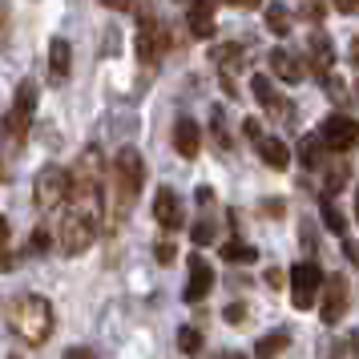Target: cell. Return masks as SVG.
<instances>
[{
	"label": "cell",
	"mask_w": 359,
	"mask_h": 359,
	"mask_svg": "<svg viewBox=\"0 0 359 359\" xmlns=\"http://www.w3.org/2000/svg\"><path fill=\"white\" fill-rule=\"evenodd\" d=\"M266 29L275 36H287L291 33V8L287 4H266Z\"/></svg>",
	"instance_id": "cell-22"
},
{
	"label": "cell",
	"mask_w": 359,
	"mask_h": 359,
	"mask_svg": "<svg viewBox=\"0 0 359 359\" xmlns=\"http://www.w3.org/2000/svg\"><path fill=\"white\" fill-rule=\"evenodd\" d=\"M255 146H259V158L271 165V170H287V165H291V149H287V142H278V137H259Z\"/></svg>",
	"instance_id": "cell-16"
},
{
	"label": "cell",
	"mask_w": 359,
	"mask_h": 359,
	"mask_svg": "<svg viewBox=\"0 0 359 359\" xmlns=\"http://www.w3.org/2000/svg\"><path fill=\"white\" fill-rule=\"evenodd\" d=\"M186 25H190V33L194 36H214V4L210 0H190Z\"/></svg>",
	"instance_id": "cell-15"
},
{
	"label": "cell",
	"mask_w": 359,
	"mask_h": 359,
	"mask_svg": "<svg viewBox=\"0 0 359 359\" xmlns=\"http://www.w3.org/2000/svg\"><path fill=\"white\" fill-rule=\"evenodd\" d=\"M266 283H271V287H283V271H275V266H271V271H266Z\"/></svg>",
	"instance_id": "cell-37"
},
{
	"label": "cell",
	"mask_w": 359,
	"mask_h": 359,
	"mask_svg": "<svg viewBox=\"0 0 359 359\" xmlns=\"http://www.w3.org/2000/svg\"><path fill=\"white\" fill-rule=\"evenodd\" d=\"M335 8H339V13H347V17H351V13H359V0H335Z\"/></svg>",
	"instance_id": "cell-36"
},
{
	"label": "cell",
	"mask_w": 359,
	"mask_h": 359,
	"mask_svg": "<svg viewBox=\"0 0 359 359\" xmlns=\"http://www.w3.org/2000/svg\"><path fill=\"white\" fill-rule=\"evenodd\" d=\"M97 238V222L93 218H85L77 210H65L61 214V230H57V246H61V255H85L89 246Z\"/></svg>",
	"instance_id": "cell-4"
},
{
	"label": "cell",
	"mask_w": 359,
	"mask_h": 359,
	"mask_svg": "<svg viewBox=\"0 0 359 359\" xmlns=\"http://www.w3.org/2000/svg\"><path fill=\"white\" fill-rule=\"evenodd\" d=\"M347 165H335V170H327V194H335V190H343L347 186Z\"/></svg>",
	"instance_id": "cell-27"
},
{
	"label": "cell",
	"mask_w": 359,
	"mask_h": 359,
	"mask_svg": "<svg viewBox=\"0 0 359 359\" xmlns=\"http://www.w3.org/2000/svg\"><path fill=\"white\" fill-rule=\"evenodd\" d=\"M65 359H97V355H93L89 347H69V351H65Z\"/></svg>",
	"instance_id": "cell-34"
},
{
	"label": "cell",
	"mask_w": 359,
	"mask_h": 359,
	"mask_svg": "<svg viewBox=\"0 0 359 359\" xmlns=\"http://www.w3.org/2000/svg\"><path fill=\"white\" fill-rule=\"evenodd\" d=\"M311 57H315V73H319V81H323L327 69L335 65V49H331V36H323V33L311 36Z\"/></svg>",
	"instance_id": "cell-18"
},
{
	"label": "cell",
	"mask_w": 359,
	"mask_h": 359,
	"mask_svg": "<svg viewBox=\"0 0 359 359\" xmlns=\"http://www.w3.org/2000/svg\"><path fill=\"white\" fill-rule=\"evenodd\" d=\"M266 65H271V73H275L278 81L287 85H299L303 77H307V69H303V61L294 57L291 49H271V57H266Z\"/></svg>",
	"instance_id": "cell-12"
},
{
	"label": "cell",
	"mask_w": 359,
	"mask_h": 359,
	"mask_svg": "<svg viewBox=\"0 0 359 359\" xmlns=\"http://www.w3.org/2000/svg\"><path fill=\"white\" fill-rule=\"evenodd\" d=\"M243 319H246L243 303H230V307H226V323H243Z\"/></svg>",
	"instance_id": "cell-32"
},
{
	"label": "cell",
	"mask_w": 359,
	"mask_h": 359,
	"mask_svg": "<svg viewBox=\"0 0 359 359\" xmlns=\"http://www.w3.org/2000/svg\"><path fill=\"white\" fill-rule=\"evenodd\" d=\"M319 137H323L327 149H335V154H347V149L359 146V121L347 114H331L323 117V126H319Z\"/></svg>",
	"instance_id": "cell-6"
},
{
	"label": "cell",
	"mask_w": 359,
	"mask_h": 359,
	"mask_svg": "<svg viewBox=\"0 0 359 359\" xmlns=\"http://www.w3.org/2000/svg\"><path fill=\"white\" fill-rule=\"evenodd\" d=\"M319 214H323V226L331 230V234H339V238L347 234V218H343V210L335 206V202H331V194L319 202Z\"/></svg>",
	"instance_id": "cell-21"
},
{
	"label": "cell",
	"mask_w": 359,
	"mask_h": 359,
	"mask_svg": "<svg viewBox=\"0 0 359 359\" xmlns=\"http://www.w3.org/2000/svg\"><path fill=\"white\" fill-rule=\"evenodd\" d=\"M210 133H214V146L218 149H230V133H226V121H222V109L218 105L210 109Z\"/></svg>",
	"instance_id": "cell-25"
},
{
	"label": "cell",
	"mask_w": 359,
	"mask_h": 359,
	"mask_svg": "<svg viewBox=\"0 0 359 359\" xmlns=\"http://www.w3.org/2000/svg\"><path fill=\"white\" fill-rule=\"evenodd\" d=\"M190 238H194L198 246H206V243H214V222H210V218H202V222H198V226L190 230Z\"/></svg>",
	"instance_id": "cell-28"
},
{
	"label": "cell",
	"mask_w": 359,
	"mask_h": 359,
	"mask_svg": "<svg viewBox=\"0 0 359 359\" xmlns=\"http://www.w3.org/2000/svg\"><path fill=\"white\" fill-rule=\"evenodd\" d=\"M347 343H351V355L359 359V331H355V335H347Z\"/></svg>",
	"instance_id": "cell-42"
},
{
	"label": "cell",
	"mask_w": 359,
	"mask_h": 359,
	"mask_svg": "<svg viewBox=\"0 0 359 359\" xmlns=\"http://www.w3.org/2000/svg\"><path fill=\"white\" fill-rule=\"evenodd\" d=\"M53 307L45 294H20L17 307H13V331H17L20 339H29L36 347V343H45L53 335Z\"/></svg>",
	"instance_id": "cell-1"
},
{
	"label": "cell",
	"mask_w": 359,
	"mask_h": 359,
	"mask_svg": "<svg viewBox=\"0 0 359 359\" xmlns=\"http://www.w3.org/2000/svg\"><path fill=\"white\" fill-rule=\"evenodd\" d=\"M222 359H246V355H238V351H234V355H222Z\"/></svg>",
	"instance_id": "cell-45"
},
{
	"label": "cell",
	"mask_w": 359,
	"mask_h": 359,
	"mask_svg": "<svg viewBox=\"0 0 359 359\" xmlns=\"http://www.w3.org/2000/svg\"><path fill=\"white\" fill-rule=\"evenodd\" d=\"M210 287H214V266L202 255H194L190 259V278H186V303H202L206 294H210Z\"/></svg>",
	"instance_id": "cell-11"
},
{
	"label": "cell",
	"mask_w": 359,
	"mask_h": 359,
	"mask_svg": "<svg viewBox=\"0 0 359 359\" xmlns=\"http://www.w3.org/2000/svg\"><path fill=\"white\" fill-rule=\"evenodd\" d=\"M327 158V146H323V137L319 133H307L303 142H299V162L307 165V170H319Z\"/></svg>",
	"instance_id": "cell-19"
},
{
	"label": "cell",
	"mask_w": 359,
	"mask_h": 359,
	"mask_svg": "<svg viewBox=\"0 0 359 359\" xmlns=\"http://www.w3.org/2000/svg\"><path fill=\"white\" fill-rule=\"evenodd\" d=\"M4 33H8V4L0 0V45H4Z\"/></svg>",
	"instance_id": "cell-35"
},
{
	"label": "cell",
	"mask_w": 359,
	"mask_h": 359,
	"mask_svg": "<svg viewBox=\"0 0 359 359\" xmlns=\"http://www.w3.org/2000/svg\"><path fill=\"white\" fill-rule=\"evenodd\" d=\"M210 61L214 65H222V69H234L238 61H243V45H214Z\"/></svg>",
	"instance_id": "cell-23"
},
{
	"label": "cell",
	"mask_w": 359,
	"mask_h": 359,
	"mask_svg": "<svg viewBox=\"0 0 359 359\" xmlns=\"http://www.w3.org/2000/svg\"><path fill=\"white\" fill-rule=\"evenodd\" d=\"M230 4H234V8H259L262 0H230Z\"/></svg>",
	"instance_id": "cell-40"
},
{
	"label": "cell",
	"mask_w": 359,
	"mask_h": 359,
	"mask_svg": "<svg viewBox=\"0 0 359 359\" xmlns=\"http://www.w3.org/2000/svg\"><path fill=\"white\" fill-rule=\"evenodd\" d=\"M262 210L271 214V218H278V214H283V202H266V206H262Z\"/></svg>",
	"instance_id": "cell-39"
},
{
	"label": "cell",
	"mask_w": 359,
	"mask_h": 359,
	"mask_svg": "<svg viewBox=\"0 0 359 359\" xmlns=\"http://www.w3.org/2000/svg\"><path fill=\"white\" fill-rule=\"evenodd\" d=\"M154 218H158V226L162 230H182V222H186V214H182V198L170 190V186H162L158 194H154Z\"/></svg>",
	"instance_id": "cell-10"
},
{
	"label": "cell",
	"mask_w": 359,
	"mask_h": 359,
	"mask_svg": "<svg viewBox=\"0 0 359 359\" xmlns=\"http://www.w3.org/2000/svg\"><path fill=\"white\" fill-rule=\"evenodd\" d=\"M162 53H165V29H162V20L154 17L149 8H142V17H137V57H142L146 65H154Z\"/></svg>",
	"instance_id": "cell-8"
},
{
	"label": "cell",
	"mask_w": 359,
	"mask_h": 359,
	"mask_svg": "<svg viewBox=\"0 0 359 359\" xmlns=\"http://www.w3.org/2000/svg\"><path fill=\"white\" fill-rule=\"evenodd\" d=\"M287 343H291L287 331H271V335H262V339L255 343V355H259V359H275V355L287 351Z\"/></svg>",
	"instance_id": "cell-20"
},
{
	"label": "cell",
	"mask_w": 359,
	"mask_h": 359,
	"mask_svg": "<svg viewBox=\"0 0 359 359\" xmlns=\"http://www.w3.org/2000/svg\"><path fill=\"white\" fill-rule=\"evenodd\" d=\"M222 259H226V262H255V259H259V250H255V246H246V243H226V246H222Z\"/></svg>",
	"instance_id": "cell-24"
},
{
	"label": "cell",
	"mask_w": 359,
	"mask_h": 359,
	"mask_svg": "<svg viewBox=\"0 0 359 359\" xmlns=\"http://www.w3.org/2000/svg\"><path fill=\"white\" fill-rule=\"evenodd\" d=\"M142 182H146V162L133 146L117 149L114 158V186H117V210L126 214L133 206V198L142 194Z\"/></svg>",
	"instance_id": "cell-2"
},
{
	"label": "cell",
	"mask_w": 359,
	"mask_h": 359,
	"mask_svg": "<svg viewBox=\"0 0 359 359\" xmlns=\"http://www.w3.org/2000/svg\"><path fill=\"white\" fill-rule=\"evenodd\" d=\"M4 246H8V222L0 218V266H8V259H4Z\"/></svg>",
	"instance_id": "cell-33"
},
{
	"label": "cell",
	"mask_w": 359,
	"mask_h": 359,
	"mask_svg": "<svg viewBox=\"0 0 359 359\" xmlns=\"http://www.w3.org/2000/svg\"><path fill=\"white\" fill-rule=\"evenodd\" d=\"M178 347L186 351V355H198V351H202V331H198V327H182L178 331Z\"/></svg>",
	"instance_id": "cell-26"
},
{
	"label": "cell",
	"mask_w": 359,
	"mask_h": 359,
	"mask_svg": "<svg viewBox=\"0 0 359 359\" xmlns=\"http://www.w3.org/2000/svg\"><path fill=\"white\" fill-rule=\"evenodd\" d=\"M347 57H351V65H359V36L351 41V53H347Z\"/></svg>",
	"instance_id": "cell-41"
},
{
	"label": "cell",
	"mask_w": 359,
	"mask_h": 359,
	"mask_svg": "<svg viewBox=\"0 0 359 359\" xmlns=\"http://www.w3.org/2000/svg\"><path fill=\"white\" fill-rule=\"evenodd\" d=\"M347 315V278L343 275H331L323 278V303H319V319L327 327H335Z\"/></svg>",
	"instance_id": "cell-9"
},
{
	"label": "cell",
	"mask_w": 359,
	"mask_h": 359,
	"mask_svg": "<svg viewBox=\"0 0 359 359\" xmlns=\"http://www.w3.org/2000/svg\"><path fill=\"white\" fill-rule=\"evenodd\" d=\"M250 89H255V101H259L262 109H271V114H278V117H287V114H291V109L283 105V97H278V93H275V85L266 81L262 73H259V77H255V81H250Z\"/></svg>",
	"instance_id": "cell-17"
},
{
	"label": "cell",
	"mask_w": 359,
	"mask_h": 359,
	"mask_svg": "<svg viewBox=\"0 0 359 359\" xmlns=\"http://www.w3.org/2000/svg\"><path fill=\"white\" fill-rule=\"evenodd\" d=\"M33 114H36V85L33 81H20L17 85V97H13V109H8V117H4V133L17 142L20 133L29 130Z\"/></svg>",
	"instance_id": "cell-7"
},
{
	"label": "cell",
	"mask_w": 359,
	"mask_h": 359,
	"mask_svg": "<svg viewBox=\"0 0 359 359\" xmlns=\"http://www.w3.org/2000/svg\"><path fill=\"white\" fill-rule=\"evenodd\" d=\"M69 190H73V174H69L65 165H45L33 186L36 210H61L69 202Z\"/></svg>",
	"instance_id": "cell-3"
},
{
	"label": "cell",
	"mask_w": 359,
	"mask_h": 359,
	"mask_svg": "<svg viewBox=\"0 0 359 359\" xmlns=\"http://www.w3.org/2000/svg\"><path fill=\"white\" fill-rule=\"evenodd\" d=\"M13 359H20V355H13Z\"/></svg>",
	"instance_id": "cell-46"
},
{
	"label": "cell",
	"mask_w": 359,
	"mask_h": 359,
	"mask_svg": "<svg viewBox=\"0 0 359 359\" xmlns=\"http://www.w3.org/2000/svg\"><path fill=\"white\" fill-rule=\"evenodd\" d=\"M174 149H178L186 162L198 158V149H202V130H198L194 117H178V121H174Z\"/></svg>",
	"instance_id": "cell-13"
},
{
	"label": "cell",
	"mask_w": 359,
	"mask_h": 359,
	"mask_svg": "<svg viewBox=\"0 0 359 359\" xmlns=\"http://www.w3.org/2000/svg\"><path fill=\"white\" fill-rule=\"evenodd\" d=\"M243 133L250 137V142H259V137H262V126L255 121V117H246V121H243Z\"/></svg>",
	"instance_id": "cell-31"
},
{
	"label": "cell",
	"mask_w": 359,
	"mask_h": 359,
	"mask_svg": "<svg viewBox=\"0 0 359 359\" xmlns=\"http://www.w3.org/2000/svg\"><path fill=\"white\" fill-rule=\"evenodd\" d=\"M355 218H359V186H355Z\"/></svg>",
	"instance_id": "cell-44"
},
{
	"label": "cell",
	"mask_w": 359,
	"mask_h": 359,
	"mask_svg": "<svg viewBox=\"0 0 359 359\" xmlns=\"http://www.w3.org/2000/svg\"><path fill=\"white\" fill-rule=\"evenodd\" d=\"M69 69H73V49H69L65 36H53L49 41V77L61 85L69 77Z\"/></svg>",
	"instance_id": "cell-14"
},
{
	"label": "cell",
	"mask_w": 359,
	"mask_h": 359,
	"mask_svg": "<svg viewBox=\"0 0 359 359\" xmlns=\"http://www.w3.org/2000/svg\"><path fill=\"white\" fill-rule=\"evenodd\" d=\"M174 255H178V250H174V243H158V246H154V259L165 262V266L174 262Z\"/></svg>",
	"instance_id": "cell-30"
},
{
	"label": "cell",
	"mask_w": 359,
	"mask_h": 359,
	"mask_svg": "<svg viewBox=\"0 0 359 359\" xmlns=\"http://www.w3.org/2000/svg\"><path fill=\"white\" fill-rule=\"evenodd\" d=\"M49 246H53V234H49V230H36L33 243H29V250H33V255H45Z\"/></svg>",
	"instance_id": "cell-29"
},
{
	"label": "cell",
	"mask_w": 359,
	"mask_h": 359,
	"mask_svg": "<svg viewBox=\"0 0 359 359\" xmlns=\"http://www.w3.org/2000/svg\"><path fill=\"white\" fill-rule=\"evenodd\" d=\"M105 4H109V8H130L133 0H105Z\"/></svg>",
	"instance_id": "cell-43"
},
{
	"label": "cell",
	"mask_w": 359,
	"mask_h": 359,
	"mask_svg": "<svg viewBox=\"0 0 359 359\" xmlns=\"http://www.w3.org/2000/svg\"><path fill=\"white\" fill-rule=\"evenodd\" d=\"M343 250H347V259H351V262L359 266V246H355V243H343Z\"/></svg>",
	"instance_id": "cell-38"
},
{
	"label": "cell",
	"mask_w": 359,
	"mask_h": 359,
	"mask_svg": "<svg viewBox=\"0 0 359 359\" xmlns=\"http://www.w3.org/2000/svg\"><path fill=\"white\" fill-rule=\"evenodd\" d=\"M323 291V271H319V262H294L291 271V303L299 311L315 307V299Z\"/></svg>",
	"instance_id": "cell-5"
}]
</instances>
